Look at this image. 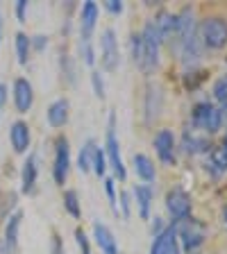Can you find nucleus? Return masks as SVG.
Listing matches in <instances>:
<instances>
[{
  "mask_svg": "<svg viewBox=\"0 0 227 254\" xmlns=\"http://www.w3.org/2000/svg\"><path fill=\"white\" fill-rule=\"evenodd\" d=\"M159 48H161V39H159V32L154 27L152 21H148L143 25L141 32V64L139 68L146 75L154 73L159 66Z\"/></svg>",
  "mask_w": 227,
  "mask_h": 254,
  "instance_id": "1",
  "label": "nucleus"
},
{
  "mask_svg": "<svg viewBox=\"0 0 227 254\" xmlns=\"http://www.w3.org/2000/svg\"><path fill=\"white\" fill-rule=\"evenodd\" d=\"M173 227H175V232H177V241H182V245H184L189 252L198 250L205 243V238H207L205 222L189 216V218H182V220H175Z\"/></svg>",
  "mask_w": 227,
  "mask_h": 254,
  "instance_id": "2",
  "label": "nucleus"
},
{
  "mask_svg": "<svg viewBox=\"0 0 227 254\" xmlns=\"http://www.w3.org/2000/svg\"><path fill=\"white\" fill-rule=\"evenodd\" d=\"M207 48L212 50H221L227 46V18L223 16H207L205 21L200 23V34Z\"/></svg>",
  "mask_w": 227,
  "mask_h": 254,
  "instance_id": "3",
  "label": "nucleus"
},
{
  "mask_svg": "<svg viewBox=\"0 0 227 254\" xmlns=\"http://www.w3.org/2000/svg\"><path fill=\"white\" fill-rule=\"evenodd\" d=\"M105 157L109 161L111 170L116 175L121 182H125L127 177V170H125V164H123V157H121V143H118V136H116V116L109 114V127H107V143H105Z\"/></svg>",
  "mask_w": 227,
  "mask_h": 254,
  "instance_id": "4",
  "label": "nucleus"
},
{
  "mask_svg": "<svg viewBox=\"0 0 227 254\" xmlns=\"http://www.w3.org/2000/svg\"><path fill=\"white\" fill-rule=\"evenodd\" d=\"M191 121L193 125L205 129L207 134H214L221 129V123H223V111L216 109L212 102H198L191 111Z\"/></svg>",
  "mask_w": 227,
  "mask_h": 254,
  "instance_id": "5",
  "label": "nucleus"
},
{
  "mask_svg": "<svg viewBox=\"0 0 227 254\" xmlns=\"http://www.w3.org/2000/svg\"><path fill=\"white\" fill-rule=\"evenodd\" d=\"M71 170V148H69V138L57 136L55 141V161H53V180L55 184L64 186L66 177Z\"/></svg>",
  "mask_w": 227,
  "mask_h": 254,
  "instance_id": "6",
  "label": "nucleus"
},
{
  "mask_svg": "<svg viewBox=\"0 0 227 254\" xmlns=\"http://www.w3.org/2000/svg\"><path fill=\"white\" fill-rule=\"evenodd\" d=\"M100 66L107 73H114L118 68V41L116 32L107 27L100 34Z\"/></svg>",
  "mask_w": 227,
  "mask_h": 254,
  "instance_id": "7",
  "label": "nucleus"
},
{
  "mask_svg": "<svg viewBox=\"0 0 227 254\" xmlns=\"http://www.w3.org/2000/svg\"><path fill=\"white\" fill-rule=\"evenodd\" d=\"M191 206H193V202H191V195L184 189L177 186V189L168 190V195H166V209L170 211V216H173L175 220L189 218L191 216Z\"/></svg>",
  "mask_w": 227,
  "mask_h": 254,
  "instance_id": "8",
  "label": "nucleus"
},
{
  "mask_svg": "<svg viewBox=\"0 0 227 254\" xmlns=\"http://www.w3.org/2000/svg\"><path fill=\"white\" fill-rule=\"evenodd\" d=\"M14 105L18 114H27L34 105V89L25 77H18L14 82Z\"/></svg>",
  "mask_w": 227,
  "mask_h": 254,
  "instance_id": "9",
  "label": "nucleus"
},
{
  "mask_svg": "<svg viewBox=\"0 0 227 254\" xmlns=\"http://www.w3.org/2000/svg\"><path fill=\"white\" fill-rule=\"evenodd\" d=\"M150 254H180V245H177V232L175 227H166L161 234L154 236V243L150 248Z\"/></svg>",
  "mask_w": 227,
  "mask_h": 254,
  "instance_id": "10",
  "label": "nucleus"
},
{
  "mask_svg": "<svg viewBox=\"0 0 227 254\" xmlns=\"http://www.w3.org/2000/svg\"><path fill=\"white\" fill-rule=\"evenodd\" d=\"M9 141H11L14 152H18V154L27 152L30 141H32L30 125H27L25 121H14V123H11V127H9Z\"/></svg>",
  "mask_w": 227,
  "mask_h": 254,
  "instance_id": "11",
  "label": "nucleus"
},
{
  "mask_svg": "<svg viewBox=\"0 0 227 254\" xmlns=\"http://www.w3.org/2000/svg\"><path fill=\"white\" fill-rule=\"evenodd\" d=\"M95 23H98V5L93 0H86L79 11V39H89L93 37Z\"/></svg>",
  "mask_w": 227,
  "mask_h": 254,
  "instance_id": "12",
  "label": "nucleus"
},
{
  "mask_svg": "<svg viewBox=\"0 0 227 254\" xmlns=\"http://www.w3.org/2000/svg\"><path fill=\"white\" fill-rule=\"evenodd\" d=\"M154 150H157L159 159H161L166 166H170L175 161V136L170 129H161V132L154 136Z\"/></svg>",
  "mask_w": 227,
  "mask_h": 254,
  "instance_id": "13",
  "label": "nucleus"
},
{
  "mask_svg": "<svg viewBox=\"0 0 227 254\" xmlns=\"http://www.w3.org/2000/svg\"><path fill=\"white\" fill-rule=\"evenodd\" d=\"M21 220H23V213L21 211H14L9 218H7V225H5V252L7 254H14L16 248H18V232H21Z\"/></svg>",
  "mask_w": 227,
  "mask_h": 254,
  "instance_id": "14",
  "label": "nucleus"
},
{
  "mask_svg": "<svg viewBox=\"0 0 227 254\" xmlns=\"http://www.w3.org/2000/svg\"><path fill=\"white\" fill-rule=\"evenodd\" d=\"M93 236H95V243L100 245L102 254H118V243H116V238H114V234H111V229L107 227V225L95 222Z\"/></svg>",
  "mask_w": 227,
  "mask_h": 254,
  "instance_id": "15",
  "label": "nucleus"
},
{
  "mask_svg": "<svg viewBox=\"0 0 227 254\" xmlns=\"http://www.w3.org/2000/svg\"><path fill=\"white\" fill-rule=\"evenodd\" d=\"M154 27L159 32V39L161 41H170L175 39V27H177V14H170V11H161V14L154 18Z\"/></svg>",
  "mask_w": 227,
  "mask_h": 254,
  "instance_id": "16",
  "label": "nucleus"
},
{
  "mask_svg": "<svg viewBox=\"0 0 227 254\" xmlns=\"http://www.w3.org/2000/svg\"><path fill=\"white\" fill-rule=\"evenodd\" d=\"M69 100L66 98H59V100H55L53 105L48 107L46 116H48V123H50V127H64L66 125V121H69Z\"/></svg>",
  "mask_w": 227,
  "mask_h": 254,
  "instance_id": "17",
  "label": "nucleus"
},
{
  "mask_svg": "<svg viewBox=\"0 0 227 254\" xmlns=\"http://www.w3.org/2000/svg\"><path fill=\"white\" fill-rule=\"evenodd\" d=\"M37 177H39V166H37V157L30 154L23 164V170H21V189L23 193H32L34 186H37Z\"/></svg>",
  "mask_w": 227,
  "mask_h": 254,
  "instance_id": "18",
  "label": "nucleus"
},
{
  "mask_svg": "<svg viewBox=\"0 0 227 254\" xmlns=\"http://www.w3.org/2000/svg\"><path fill=\"white\" fill-rule=\"evenodd\" d=\"M134 170H137V175L141 177L143 182H154L157 180V170H154V164L152 159L148 157V154H134Z\"/></svg>",
  "mask_w": 227,
  "mask_h": 254,
  "instance_id": "19",
  "label": "nucleus"
},
{
  "mask_svg": "<svg viewBox=\"0 0 227 254\" xmlns=\"http://www.w3.org/2000/svg\"><path fill=\"white\" fill-rule=\"evenodd\" d=\"M134 197H137V204H139V216H141L143 220H148L150 204H152V189L146 184L134 186Z\"/></svg>",
  "mask_w": 227,
  "mask_h": 254,
  "instance_id": "20",
  "label": "nucleus"
},
{
  "mask_svg": "<svg viewBox=\"0 0 227 254\" xmlns=\"http://www.w3.org/2000/svg\"><path fill=\"white\" fill-rule=\"evenodd\" d=\"M209 168H214V173L221 175L223 170H227V150L223 148V145H218V148H212L209 150Z\"/></svg>",
  "mask_w": 227,
  "mask_h": 254,
  "instance_id": "21",
  "label": "nucleus"
},
{
  "mask_svg": "<svg viewBox=\"0 0 227 254\" xmlns=\"http://www.w3.org/2000/svg\"><path fill=\"white\" fill-rule=\"evenodd\" d=\"M64 209H66V211H69L75 220H79V218H82V204H79L77 190H73V189L64 190Z\"/></svg>",
  "mask_w": 227,
  "mask_h": 254,
  "instance_id": "22",
  "label": "nucleus"
},
{
  "mask_svg": "<svg viewBox=\"0 0 227 254\" xmlns=\"http://www.w3.org/2000/svg\"><path fill=\"white\" fill-rule=\"evenodd\" d=\"M184 152L186 154H198V152H205V150H209V141L207 138H200L196 136V134H184Z\"/></svg>",
  "mask_w": 227,
  "mask_h": 254,
  "instance_id": "23",
  "label": "nucleus"
},
{
  "mask_svg": "<svg viewBox=\"0 0 227 254\" xmlns=\"http://www.w3.org/2000/svg\"><path fill=\"white\" fill-rule=\"evenodd\" d=\"M30 50H32L30 37L23 34V32H18V34H16V55H18V64L25 66L27 59H30Z\"/></svg>",
  "mask_w": 227,
  "mask_h": 254,
  "instance_id": "24",
  "label": "nucleus"
},
{
  "mask_svg": "<svg viewBox=\"0 0 227 254\" xmlns=\"http://www.w3.org/2000/svg\"><path fill=\"white\" fill-rule=\"evenodd\" d=\"M93 148H95V143H93V141H86L84 148L79 150L77 164H79V170H82V173L91 170V161H93Z\"/></svg>",
  "mask_w": 227,
  "mask_h": 254,
  "instance_id": "25",
  "label": "nucleus"
},
{
  "mask_svg": "<svg viewBox=\"0 0 227 254\" xmlns=\"http://www.w3.org/2000/svg\"><path fill=\"white\" fill-rule=\"evenodd\" d=\"M91 170H93V173L98 175V177H102V175H105V170H107V157H105V150L98 148V145L93 148V161H91Z\"/></svg>",
  "mask_w": 227,
  "mask_h": 254,
  "instance_id": "26",
  "label": "nucleus"
},
{
  "mask_svg": "<svg viewBox=\"0 0 227 254\" xmlns=\"http://www.w3.org/2000/svg\"><path fill=\"white\" fill-rule=\"evenodd\" d=\"M79 53H82V57H84L86 66H93L95 64V50H93V46H91L89 39H79Z\"/></svg>",
  "mask_w": 227,
  "mask_h": 254,
  "instance_id": "27",
  "label": "nucleus"
},
{
  "mask_svg": "<svg viewBox=\"0 0 227 254\" xmlns=\"http://www.w3.org/2000/svg\"><path fill=\"white\" fill-rule=\"evenodd\" d=\"M59 64H62V73H64V77H66V82H69V84H73V82H75V70H73L71 55L62 53V59H59Z\"/></svg>",
  "mask_w": 227,
  "mask_h": 254,
  "instance_id": "28",
  "label": "nucleus"
},
{
  "mask_svg": "<svg viewBox=\"0 0 227 254\" xmlns=\"http://www.w3.org/2000/svg\"><path fill=\"white\" fill-rule=\"evenodd\" d=\"M105 190H107V197H109V204L111 209L118 213V197H116V182L111 180V177H107L105 180Z\"/></svg>",
  "mask_w": 227,
  "mask_h": 254,
  "instance_id": "29",
  "label": "nucleus"
},
{
  "mask_svg": "<svg viewBox=\"0 0 227 254\" xmlns=\"http://www.w3.org/2000/svg\"><path fill=\"white\" fill-rule=\"evenodd\" d=\"M91 84H93V93L102 100V98H105V79H102L100 70H93V73H91Z\"/></svg>",
  "mask_w": 227,
  "mask_h": 254,
  "instance_id": "30",
  "label": "nucleus"
},
{
  "mask_svg": "<svg viewBox=\"0 0 227 254\" xmlns=\"http://www.w3.org/2000/svg\"><path fill=\"white\" fill-rule=\"evenodd\" d=\"M75 241H77V248L82 250V254H91V243H89V236H86L82 229H75Z\"/></svg>",
  "mask_w": 227,
  "mask_h": 254,
  "instance_id": "31",
  "label": "nucleus"
},
{
  "mask_svg": "<svg viewBox=\"0 0 227 254\" xmlns=\"http://www.w3.org/2000/svg\"><path fill=\"white\" fill-rule=\"evenodd\" d=\"M130 46H132V59H134V64L139 66V64H141V34H137V32H134Z\"/></svg>",
  "mask_w": 227,
  "mask_h": 254,
  "instance_id": "32",
  "label": "nucleus"
},
{
  "mask_svg": "<svg viewBox=\"0 0 227 254\" xmlns=\"http://www.w3.org/2000/svg\"><path fill=\"white\" fill-rule=\"evenodd\" d=\"M214 95H216V100L218 102H223V105H227V84L225 82H216V84H214Z\"/></svg>",
  "mask_w": 227,
  "mask_h": 254,
  "instance_id": "33",
  "label": "nucleus"
},
{
  "mask_svg": "<svg viewBox=\"0 0 227 254\" xmlns=\"http://www.w3.org/2000/svg\"><path fill=\"white\" fill-rule=\"evenodd\" d=\"M121 211L123 218H130V193H125V190L121 193Z\"/></svg>",
  "mask_w": 227,
  "mask_h": 254,
  "instance_id": "34",
  "label": "nucleus"
},
{
  "mask_svg": "<svg viewBox=\"0 0 227 254\" xmlns=\"http://www.w3.org/2000/svg\"><path fill=\"white\" fill-rule=\"evenodd\" d=\"M25 11H27V0H18V2H16V18H18V21H25Z\"/></svg>",
  "mask_w": 227,
  "mask_h": 254,
  "instance_id": "35",
  "label": "nucleus"
},
{
  "mask_svg": "<svg viewBox=\"0 0 227 254\" xmlns=\"http://www.w3.org/2000/svg\"><path fill=\"white\" fill-rule=\"evenodd\" d=\"M105 7H107V11H111V14H121V11H123V2H121V0H107Z\"/></svg>",
  "mask_w": 227,
  "mask_h": 254,
  "instance_id": "36",
  "label": "nucleus"
},
{
  "mask_svg": "<svg viewBox=\"0 0 227 254\" xmlns=\"http://www.w3.org/2000/svg\"><path fill=\"white\" fill-rule=\"evenodd\" d=\"M30 43H32V48H34V50H43V48L48 46V37H41V34H39V37H32Z\"/></svg>",
  "mask_w": 227,
  "mask_h": 254,
  "instance_id": "37",
  "label": "nucleus"
},
{
  "mask_svg": "<svg viewBox=\"0 0 227 254\" xmlns=\"http://www.w3.org/2000/svg\"><path fill=\"white\" fill-rule=\"evenodd\" d=\"M53 254H66L62 250V241H59V236L55 234V238H53Z\"/></svg>",
  "mask_w": 227,
  "mask_h": 254,
  "instance_id": "38",
  "label": "nucleus"
},
{
  "mask_svg": "<svg viewBox=\"0 0 227 254\" xmlns=\"http://www.w3.org/2000/svg\"><path fill=\"white\" fill-rule=\"evenodd\" d=\"M5 102H7V86H5V84H0V111H2Z\"/></svg>",
  "mask_w": 227,
  "mask_h": 254,
  "instance_id": "39",
  "label": "nucleus"
},
{
  "mask_svg": "<svg viewBox=\"0 0 227 254\" xmlns=\"http://www.w3.org/2000/svg\"><path fill=\"white\" fill-rule=\"evenodd\" d=\"M223 220H225V225H227V206H223Z\"/></svg>",
  "mask_w": 227,
  "mask_h": 254,
  "instance_id": "40",
  "label": "nucleus"
},
{
  "mask_svg": "<svg viewBox=\"0 0 227 254\" xmlns=\"http://www.w3.org/2000/svg\"><path fill=\"white\" fill-rule=\"evenodd\" d=\"M0 41H2V18H0Z\"/></svg>",
  "mask_w": 227,
  "mask_h": 254,
  "instance_id": "41",
  "label": "nucleus"
},
{
  "mask_svg": "<svg viewBox=\"0 0 227 254\" xmlns=\"http://www.w3.org/2000/svg\"><path fill=\"white\" fill-rule=\"evenodd\" d=\"M223 148H225V150H227V136H225V143H223Z\"/></svg>",
  "mask_w": 227,
  "mask_h": 254,
  "instance_id": "42",
  "label": "nucleus"
},
{
  "mask_svg": "<svg viewBox=\"0 0 227 254\" xmlns=\"http://www.w3.org/2000/svg\"><path fill=\"white\" fill-rule=\"evenodd\" d=\"M223 82H225V84H227V77H225V79H223Z\"/></svg>",
  "mask_w": 227,
  "mask_h": 254,
  "instance_id": "43",
  "label": "nucleus"
},
{
  "mask_svg": "<svg viewBox=\"0 0 227 254\" xmlns=\"http://www.w3.org/2000/svg\"><path fill=\"white\" fill-rule=\"evenodd\" d=\"M193 254H196V252H193Z\"/></svg>",
  "mask_w": 227,
  "mask_h": 254,
  "instance_id": "44",
  "label": "nucleus"
}]
</instances>
